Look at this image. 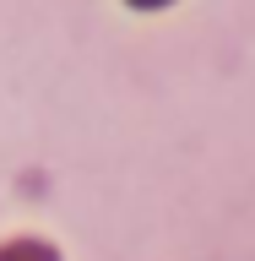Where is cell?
I'll use <instances>...</instances> for the list:
<instances>
[{"mask_svg": "<svg viewBox=\"0 0 255 261\" xmlns=\"http://www.w3.org/2000/svg\"><path fill=\"white\" fill-rule=\"evenodd\" d=\"M130 6H168V0H130Z\"/></svg>", "mask_w": 255, "mask_h": 261, "instance_id": "2", "label": "cell"}, {"mask_svg": "<svg viewBox=\"0 0 255 261\" xmlns=\"http://www.w3.org/2000/svg\"><path fill=\"white\" fill-rule=\"evenodd\" d=\"M0 261H49V250H44V245H6Z\"/></svg>", "mask_w": 255, "mask_h": 261, "instance_id": "1", "label": "cell"}]
</instances>
